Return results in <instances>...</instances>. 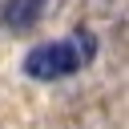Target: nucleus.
<instances>
[{"mask_svg": "<svg viewBox=\"0 0 129 129\" xmlns=\"http://www.w3.org/2000/svg\"><path fill=\"white\" fill-rule=\"evenodd\" d=\"M85 69V56L77 48V40H48V44H36L28 56H24V77L32 81H64L73 73Z\"/></svg>", "mask_w": 129, "mask_h": 129, "instance_id": "1", "label": "nucleus"}, {"mask_svg": "<svg viewBox=\"0 0 129 129\" xmlns=\"http://www.w3.org/2000/svg\"><path fill=\"white\" fill-rule=\"evenodd\" d=\"M40 12H44V0H4L0 4V24L8 32H28V28H36Z\"/></svg>", "mask_w": 129, "mask_h": 129, "instance_id": "2", "label": "nucleus"}]
</instances>
